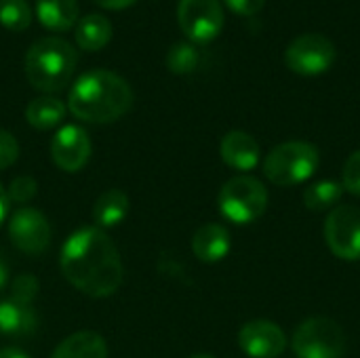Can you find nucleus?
I'll return each mask as SVG.
<instances>
[{"instance_id":"obj_1","label":"nucleus","mask_w":360,"mask_h":358,"mask_svg":"<svg viewBox=\"0 0 360 358\" xmlns=\"http://www.w3.org/2000/svg\"><path fill=\"white\" fill-rule=\"evenodd\" d=\"M61 272L89 298L114 295L122 285V262L114 241L101 228H80L61 247Z\"/></svg>"},{"instance_id":"obj_2","label":"nucleus","mask_w":360,"mask_h":358,"mask_svg":"<svg viewBox=\"0 0 360 358\" xmlns=\"http://www.w3.org/2000/svg\"><path fill=\"white\" fill-rule=\"evenodd\" d=\"M133 106V89L110 70H91L82 74L68 97L70 112L84 122L105 124L124 116Z\"/></svg>"},{"instance_id":"obj_3","label":"nucleus","mask_w":360,"mask_h":358,"mask_svg":"<svg viewBox=\"0 0 360 358\" xmlns=\"http://www.w3.org/2000/svg\"><path fill=\"white\" fill-rule=\"evenodd\" d=\"M78 55L61 38H40L25 53V76L30 84L46 95L65 89L74 76Z\"/></svg>"},{"instance_id":"obj_4","label":"nucleus","mask_w":360,"mask_h":358,"mask_svg":"<svg viewBox=\"0 0 360 358\" xmlns=\"http://www.w3.org/2000/svg\"><path fill=\"white\" fill-rule=\"evenodd\" d=\"M321 162L316 146L308 141H287L276 146L264 160L266 177L281 188L297 186L310 179Z\"/></svg>"},{"instance_id":"obj_5","label":"nucleus","mask_w":360,"mask_h":358,"mask_svg":"<svg viewBox=\"0 0 360 358\" xmlns=\"http://www.w3.org/2000/svg\"><path fill=\"white\" fill-rule=\"evenodd\" d=\"M217 205L221 215L232 224H253L266 213L268 190L259 179L251 175H238L224 184V188L219 190Z\"/></svg>"},{"instance_id":"obj_6","label":"nucleus","mask_w":360,"mask_h":358,"mask_svg":"<svg viewBox=\"0 0 360 358\" xmlns=\"http://www.w3.org/2000/svg\"><path fill=\"white\" fill-rule=\"evenodd\" d=\"M293 352L297 358H342L346 350L344 329L325 317L306 319L293 333Z\"/></svg>"},{"instance_id":"obj_7","label":"nucleus","mask_w":360,"mask_h":358,"mask_svg":"<svg viewBox=\"0 0 360 358\" xmlns=\"http://www.w3.org/2000/svg\"><path fill=\"white\" fill-rule=\"evenodd\" d=\"M177 21L190 42L207 44L224 27V8L219 0H179Z\"/></svg>"},{"instance_id":"obj_8","label":"nucleus","mask_w":360,"mask_h":358,"mask_svg":"<svg viewBox=\"0 0 360 358\" xmlns=\"http://www.w3.org/2000/svg\"><path fill=\"white\" fill-rule=\"evenodd\" d=\"M285 61L295 74L319 76L333 65L335 46L323 34H302L287 46Z\"/></svg>"},{"instance_id":"obj_9","label":"nucleus","mask_w":360,"mask_h":358,"mask_svg":"<svg viewBox=\"0 0 360 358\" xmlns=\"http://www.w3.org/2000/svg\"><path fill=\"white\" fill-rule=\"evenodd\" d=\"M325 241L333 255L340 260H360V209L340 205L331 209L325 222Z\"/></svg>"},{"instance_id":"obj_10","label":"nucleus","mask_w":360,"mask_h":358,"mask_svg":"<svg viewBox=\"0 0 360 358\" xmlns=\"http://www.w3.org/2000/svg\"><path fill=\"white\" fill-rule=\"evenodd\" d=\"M11 243L25 255H40L51 245L49 219L32 207H21L8 222Z\"/></svg>"},{"instance_id":"obj_11","label":"nucleus","mask_w":360,"mask_h":358,"mask_svg":"<svg viewBox=\"0 0 360 358\" xmlns=\"http://www.w3.org/2000/svg\"><path fill=\"white\" fill-rule=\"evenodd\" d=\"M91 156V139L89 133L78 124L61 127L51 141V158L53 162L68 173L80 171Z\"/></svg>"},{"instance_id":"obj_12","label":"nucleus","mask_w":360,"mask_h":358,"mask_svg":"<svg viewBox=\"0 0 360 358\" xmlns=\"http://www.w3.org/2000/svg\"><path fill=\"white\" fill-rule=\"evenodd\" d=\"M238 346L249 358H278L287 348V335L272 321H251L238 331Z\"/></svg>"},{"instance_id":"obj_13","label":"nucleus","mask_w":360,"mask_h":358,"mask_svg":"<svg viewBox=\"0 0 360 358\" xmlns=\"http://www.w3.org/2000/svg\"><path fill=\"white\" fill-rule=\"evenodd\" d=\"M221 160L236 171H253L259 165L262 150L253 135L245 131H230L219 146Z\"/></svg>"},{"instance_id":"obj_14","label":"nucleus","mask_w":360,"mask_h":358,"mask_svg":"<svg viewBox=\"0 0 360 358\" xmlns=\"http://www.w3.org/2000/svg\"><path fill=\"white\" fill-rule=\"evenodd\" d=\"M230 232L221 224H205L192 238V251L200 262L215 264L230 253Z\"/></svg>"},{"instance_id":"obj_15","label":"nucleus","mask_w":360,"mask_h":358,"mask_svg":"<svg viewBox=\"0 0 360 358\" xmlns=\"http://www.w3.org/2000/svg\"><path fill=\"white\" fill-rule=\"evenodd\" d=\"M38 327V317L30 304L17 300L0 302V333L6 338H23L34 333Z\"/></svg>"},{"instance_id":"obj_16","label":"nucleus","mask_w":360,"mask_h":358,"mask_svg":"<svg viewBox=\"0 0 360 358\" xmlns=\"http://www.w3.org/2000/svg\"><path fill=\"white\" fill-rule=\"evenodd\" d=\"M131 203L127 192H122L120 188H112L105 190L93 207V219L97 224V228H114L118 224H122L129 215Z\"/></svg>"},{"instance_id":"obj_17","label":"nucleus","mask_w":360,"mask_h":358,"mask_svg":"<svg viewBox=\"0 0 360 358\" xmlns=\"http://www.w3.org/2000/svg\"><path fill=\"white\" fill-rule=\"evenodd\" d=\"M51 358H108V346L99 333L78 331L65 338Z\"/></svg>"},{"instance_id":"obj_18","label":"nucleus","mask_w":360,"mask_h":358,"mask_svg":"<svg viewBox=\"0 0 360 358\" xmlns=\"http://www.w3.org/2000/svg\"><path fill=\"white\" fill-rule=\"evenodd\" d=\"M36 15L46 30L65 32L78 23V0H36Z\"/></svg>"},{"instance_id":"obj_19","label":"nucleus","mask_w":360,"mask_h":358,"mask_svg":"<svg viewBox=\"0 0 360 358\" xmlns=\"http://www.w3.org/2000/svg\"><path fill=\"white\" fill-rule=\"evenodd\" d=\"M112 23L101 13H91L76 23V42L82 51H101L112 40Z\"/></svg>"},{"instance_id":"obj_20","label":"nucleus","mask_w":360,"mask_h":358,"mask_svg":"<svg viewBox=\"0 0 360 358\" xmlns=\"http://www.w3.org/2000/svg\"><path fill=\"white\" fill-rule=\"evenodd\" d=\"M63 116H65V103L53 95L36 97L25 108V118H27L30 127H34L38 131L57 127L63 120Z\"/></svg>"},{"instance_id":"obj_21","label":"nucleus","mask_w":360,"mask_h":358,"mask_svg":"<svg viewBox=\"0 0 360 358\" xmlns=\"http://www.w3.org/2000/svg\"><path fill=\"white\" fill-rule=\"evenodd\" d=\"M344 194V186L340 181H319L306 188L304 203L310 211H329L335 209Z\"/></svg>"},{"instance_id":"obj_22","label":"nucleus","mask_w":360,"mask_h":358,"mask_svg":"<svg viewBox=\"0 0 360 358\" xmlns=\"http://www.w3.org/2000/svg\"><path fill=\"white\" fill-rule=\"evenodd\" d=\"M0 23L11 32H23L32 23V6L27 0H0Z\"/></svg>"},{"instance_id":"obj_23","label":"nucleus","mask_w":360,"mask_h":358,"mask_svg":"<svg viewBox=\"0 0 360 358\" xmlns=\"http://www.w3.org/2000/svg\"><path fill=\"white\" fill-rule=\"evenodd\" d=\"M198 65V51L190 42H175L167 53V68L173 74H190Z\"/></svg>"},{"instance_id":"obj_24","label":"nucleus","mask_w":360,"mask_h":358,"mask_svg":"<svg viewBox=\"0 0 360 358\" xmlns=\"http://www.w3.org/2000/svg\"><path fill=\"white\" fill-rule=\"evenodd\" d=\"M36 190H38L36 179L27 177V175H21V177H15L11 181V186L6 188V194H8V200L25 205V203H30L36 196Z\"/></svg>"},{"instance_id":"obj_25","label":"nucleus","mask_w":360,"mask_h":358,"mask_svg":"<svg viewBox=\"0 0 360 358\" xmlns=\"http://www.w3.org/2000/svg\"><path fill=\"white\" fill-rule=\"evenodd\" d=\"M342 186L346 192L360 196V150L350 154V158L346 160L344 173H342Z\"/></svg>"},{"instance_id":"obj_26","label":"nucleus","mask_w":360,"mask_h":358,"mask_svg":"<svg viewBox=\"0 0 360 358\" xmlns=\"http://www.w3.org/2000/svg\"><path fill=\"white\" fill-rule=\"evenodd\" d=\"M38 295V279L32 274H21L13 283V300L21 304H32Z\"/></svg>"},{"instance_id":"obj_27","label":"nucleus","mask_w":360,"mask_h":358,"mask_svg":"<svg viewBox=\"0 0 360 358\" xmlns=\"http://www.w3.org/2000/svg\"><path fill=\"white\" fill-rule=\"evenodd\" d=\"M17 158H19L17 139L8 131L0 129V169H8Z\"/></svg>"},{"instance_id":"obj_28","label":"nucleus","mask_w":360,"mask_h":358,"mask_svg":"<svg viewBox=\"0 0 360 358\" xmlns=\"http://www.w3.org/2000/svg\"><path fill=\"white\" fill-rule=\"evenodd\" d=\"M238 15H255L264 8L266 0H224Z\"/></svg>"},{"instance_id":"obj_29","label":"nucleus","mask_w":360,"mask_h":358,"mask_svg":"<svg viewBox=\"0 0 360 358\" xmlns=\"http://www.w3.org/2000/svg\"><path fill=\"white\" fill-rule=\"evenodd\" d=\"M95 4H99L101 8H112V11H120L127 8L131 4H135L137 0H93Z\"/></svg>"},{"instance_id":"obj_30","label":"nucleus","mask_w":360,"mask_h":358,"mask_svg":"<svg viewBox=\"0 0 360 358\" xmlns=\"http://www.w3.org/2000/svg\"><path fill=\"white\" fill-rule=\"evenodd\" d=\"M8 205H11V200H8L6 188L0 184V224L4 222V217H6V213H8Z\"/></svg>"},{"instance_id":"obj_31","label":"nucleus","mask_w":360,"mask_h":358,"mask_svg":"<svg viewBox=\"0 0 360 358\" xmlns=\"http://www.w3.org/2000/svg\"><path fill=\"white\" fill-rule=\"evenodd\" d=\"M6 281H8V266H6V260L0 253V291L6 287Z\"/></svg>"},{"instance_id":"obj_32","label":"nucleus","mask_w":360,"mask_h":358,"mask_svg":"<svg viewBox=\"0 0 360 358\" xmlns=\"http://www.w3.org/2000/svg\"><path fill=\"white\" fill-rule=\"evenodd\" d=\"M0 358H30L23 350H17V348H2L0 350Z\"/></svg>"},{"instance_id":"obj_33","label":"nucleus","mask_w":360,"mask_h":358,"mask_svg":"<svg viewBox=\"0 0 360 358\" xmlns=\"http://www.w3.org/2000/svg\"><path fill=\"white\" fill-rule=\"evenodd\" d=\"M190 358H215V357H211V354H194V357H190Z\"/></svg>"}]
</instances>
